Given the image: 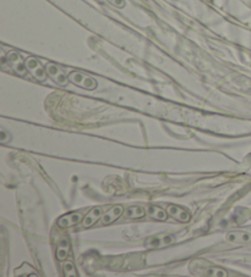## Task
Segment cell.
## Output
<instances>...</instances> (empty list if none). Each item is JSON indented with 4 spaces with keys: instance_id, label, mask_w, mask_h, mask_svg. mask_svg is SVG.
Here are the masks:
<instances>
[{
    "instance_id": "cell-1",
    "label": "cell",
    "mask_w": 251,
    "mask_h": 277,
    "mask_svg": "<svg viewBox=\"0 0 251 277\" xmlns=\"http://www.w3.org/2000/svg\"><path fill=\"white\" fill-rule=\"evenodd\" d=\"M69 81H70L73 85L77 86V87L87 89V91H93V89L97 88V81L80 71L70 72V74H69Z\"/></svg>"
},
{
    "instance_id": "cell-2",
    "label": "cell",
    "mask_w": 251,
    "mask_h": 277,
    "mask_svg": "<svg viewBox=\"0 0 251 277\" xmlns=\"http://www.w3.org/2000/svg\"><path fill=\"white\" fill-rule=\"evenodd\" d=\"M26 62V68H27L28 74L33 77L34 80L38 81V82H44L47 80L48 75L45 71V67H43L42 63L33 56H28L25 60Z\"/></svg>"
},
{
    "instance_id": "cell-3",
    "label": "cell",
    "mask_w": 251,
    "mask_h": 277,
    "mask_svg": "<svg viewBox=\"0 0 251 277\" xmlns=\"http://www.w3.org/2000/svg\"><path fill=\"white\" fill-rule=\"evenodd\" d=\"M7 61L9 63V66L11 67V70L15 72L16 75L19 76L25 77L27 75V68H26V62L25 60L22 59V56L20 55L19 53L15 50L9 51L7 54Z\"/></svg>"
},
{
    "instance_id": "cell-4",
    "label": "cell",
    "mask_w": 251,
    "mask_h": 277,
    "mask_svg": "<svg viewBox=\"0 0 251 277\" xmlns=\"http://www.w3.org/2000/svg\"><path fill=\"white\" fill-rule=\"evenodd\" d=\"M45 71L47 75L53 80V82H56L59 86H66L70 81H69V76H66L64 71L54 62H48L45 65Z\"/></svg>"
},
{
    "instance_id": "cell-5",
    "label": "cell",
    "mask_w": 251,
    "mask_h": 277,
    "mask_svg": "<svg viewBox=\"0 0 251 277\" xmlns=\"http://www.w3.org/2000/svg\"><path fill=\"white\" fill-rule=\"evenodd\" d=\"M174 242V237L170 235H156L146 238L145 247L147 248H163Z\"/></svg>"
},
{
    "instance_id": "cell-6",
    "label": "cell",
    "mask_w": 251,
    "mask_h": 277,
    "mask_svg": "<svg viewBox=\"0 0 251 277\" xmlns=\"http://www.w3.org/2000/svg\"><path fill=\"white\" fill-rule=\"evenodd\" d=\"M167 213L169 216H172L174 220L180 222H187L191 219V214L185 209V207L180 205H175V204H170L167 206Z\"/></svg>"
},
{
    "instance_id": "cell-7",
    "label": "cell",
    "mask_w": 251,
    "mask_h": 277,
    "mask_svg": "<svg viewBox=\"0 0 251 277\" xmlns=\"http://www.w3.org/2000/svg\"><path fill=\"white\" fill-rule=\"evenodd\" d=\"M83 215L81 213H70V214L63 215L62 218H59L58 220V226L60 229H69V227H73L75 225H77L79 222H82Z\"/></svg>"
},
{
    "instance_id": "cell-8",
    "label": "cell",
    "mask_w": 251,
    "mask_h": 277,
    "mask_svg": "<svg viewBox=\"0 0 251 277\" xmlns=\"http://www.w3.org/2000/svg\"><path fill=\"white\" fill-rule=\"evenodd\" d=\"M226 239L233 244H249L251 243V233L243 231H230L226 235Z\"/></svg>"
},
{
    "instance_id": "cell-9",
    "label": "cell",
    "mask_w": 251,
    "mask_h": 277,
    "mask_svg": "<svg viewBox=\"0 0 251 277\" xmlns=\"http://www.w3.org/2000/svg\"><path fill=\"white\" fill-rule=\"evenodd\" d=\"M123 213H124V209L122 205H115L113 207H111L108 212L102 215V218H101V222H102V225H105V226L113 224V222L117 221L118 219L122 216Z\"/></svg>"
},
{
    "instance_id": "cell-10",
    "label": "cell",
    "mask_w": 251,
    "mask_h": 277,
    "mask_svg": "<svg viewBox=\"0 0 251 277\" xmlns=\"http://www.w3.org/2000/svg\"><path fill=\"white\" fill-rule=\"evenodd\" d=\"M102 209L101 207H93V209H91L89 212L83 216V220H82V226L85 227V229H88V227L93 226L96 222H98V220H101V218H102Z\"/></svg>"
},
{
    "instance_id": "cell-11",
    "label": "cell",
    "mask_w": 251,
    "mask_h": 277,
    "mask_svg": "<svg viewBox=\"0 0 251 277\" xmlns=\"http://www.w3.org/2000/svg\"><path fill=\"white\" fill-rule=\"evenodd\" d=\"M70 242L68 239H62V241L58 243L57 247V252H56V256L59 261H64L66 260V258L69 256V253H70Z\"/></svg>"
},
{
    "instance_id": "cell-12",
    "label": "cell",
    "mask_w": 251,
    "mask_h": 277,
    "mask_svg": "<svg viewBox=\"0 0 251 277\" xmlns=\"http://www.w3.org/2000/svg\"><path fill=\"white\" fill-rule=\"evenodd\" d=\"M147 215L157 221H166L167 218H168V213L164 212L163 209H161L157 205H151L147 207Z\"/></svg>"
},
{
    "instance_id": "cell-13",
    "label": "cell",
    "mask_w": 251,
    "mask_h": 277,
    "mask_svg": "<svg viewBox=\"0 0 251 277\" xmlns=\"http://www.w3.org/2000/svg\"><path fill=\"white\" fill-rule=\"evenodd\" d=\"M201 271H204V275L207 277H227L228 276L227 271L218 266L203 267Z\"/></svg>"
},
{
    "instance_id": "cell-14",
    "label": "cell",
    "mask_w": 251,
    "mask_h": 277,
    "mask_svg": "<svg viewBox=\"0 0 251 277\" xmlns=\"http://www.w3.org/2000/svg\"><path fill=\"white\" fill-rule=\"evenodd\" d=\"M147 214L146 210L141 206H130L125 212V216L131 220H137V219H142Z\"/></svg>"
},
{
    "instance_id": "cell-15",
    "label": "cell",
    "mask_w": 251,
    "mask_h": 277,
    "mask_svg": "<svg viewBox=\"0 0 251 277\" xmlns=\"http://www.w3.org/2000/svg\"><path fill=\"white\" fill-rule=\"evenodd\" d=\"M63 272L65 277H77L76 267L71 260H64L63 262Z\"/></svg>"
},
{
    "instance_id": "cell-16",
    "label": "cell",
    "mask_w": 251,
    "mask_h": 277,
    "mask_svg": "<svg viewBox=\"0 0 251 277\" xmlns=\"http://www.w3.org/2000/svg\"><path fill=\"white\" fill-rule=\"evenodd\" d=\"M33 267H31L28 264H24L20 269L15 270V276H38V273L34 272Z\"/></svg>"
},
{
    "instance_id": "cell-17",
    "label": "cell",
    "mask_w": 251,
    "mask_h": 277,
    "mask_svg": "<svg viewBox=\"0 0 251 277\" xmlns=\"http://www.w3.org/2000/svg\"><path fill=\"white\" fill-rule=\"evenodd\" d=\"M108 3H111L112 5H114L115 8L123 9L125 7V0H107Z\"/></svg>"
},
{
    "instance_id": "cell-18",
    "label": "cell",
    "mask_w": 251,
    "mask_h": 277,
    "mask_svg": "<svg viewBox=\"0 0 251 277\" xmlns=\"http://www.w3.org/2000/svg\"><path fill=\"white\" fill-rule=\"evenodd\" d=\"M7 135L8 133L4 131V129H2V135H0V141H2L3 143H7L8 140H7Z\"/></svg>"
}]
</instances>
